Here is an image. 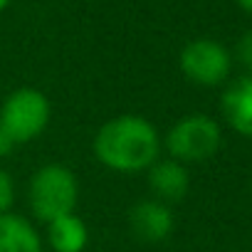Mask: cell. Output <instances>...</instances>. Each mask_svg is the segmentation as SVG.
<instances>
[{"label": "cell", "instance_id": "obj_11", "mask_svg": "<svg viewBox=\"0 0 252 252\" xmlns=\"http://www.w3.org/2000/svg\"><path fill=\"white\" fill-rule=\"evenodd\" d=\"M232 62H237L245 69V74H252V30L240 35L235 52H232Z\"/></svg>", "mask_w": 252, "mask_h": 252}, {"label": "cell", "instance_id": "obj_13", "mask_svg": "<svg viewBox=\"0 0 252 252\" xmlns=\"http://www.w3.org/2000/svg\"><path fill=\"white\" fill-rule=\"evenodd\" d=\"M235 3H237V5H240V8L247 13V15H252V0H235Z\"/></svg>", "mask_w": 252, "mask_h": 252}, {"label": "cell", "instance_id": "obj_3", "mask_svg": "<svg viewBox=\"0 0 252 252\" xmlns=\"http://www.w3.org/2000/svg\"><path fill=\"white\" fill-rule=\"evenodd\" d=\"M50 116V99L35 87H20L10 92L0 106V134L8 146L30 144L45 134Z\"/></svg>", "mask_w": 252, "mask_h": 252}, {"label": "cell", "instance_id": "obj_9", "mask_svg": "<svg viewBox=\"0 0 252 252\" xmlns=\"http://www.w3.org/2000/svg\"><path fill=\"white\" fill-rule=\"evenodd\" d=\"M0 252H42V235L28 218L0 213Z\"/></svg>", "mask_w": 252, "mask_h": 252}, {"label": "cell", "instance_id": "obj_4", "mask_svg": "<svg viewBox=\"0 0 252 252\" xmlns=\"http://www.w3.org/2000/svg\"><path fill=\"white\" fill-rule=\"evenodd\" d=\"M222 146V126L208 114H186L163 136L168 158L190 166L210 161Z\"/></svg>", "mask_w": 252, "mask_h": 252}, {"label": "cell", "instance_id": "obj_6", "mask_svg": "<svg viewBox=\"0 0 252 252\" xmlns=\"http://www.w3.org/2000/svg\"><path fill=\"white\" fill-rule=\"evenodd\" d=\"M129 230L139 242L158 245V242H166L173 235L176 215H173L171 205H166L156 198H146V200H139L136 205H131Z\"/></svg>", "mask_w": 252, "mask_h": 252}, {"label": "cell", "instance_id": "obj_5", "mask_svg": "<svg viewBox=\"0 0 252 252\" xmlns=\"http://www.w3.org/2000/svg\"><path fill=\"white\" fill-rule=\"evenodd\" d=\"M232 52L210 37L190 40L178 57L183 77L198 87H220L232 74Z\"/></svg>", "mask_w": 252, "mask_h": 252}, {"label": "cell", "instance_id": "obj_2", "mask_svg": "<svg viewBox=\"0 0 252 252\" xmlns=\"http://www.w3.org/2000/svg\"><path fill=\"white\" fill-rule=\"evenodd\" d=\"M28 203L40 222H52L77 210L79 181L64 163H45L37 168L28 186Z\"/></svg>", "mask_w": 252, "mask_h": 252}, {"label": "cell", "instance_id": "obj_15", "mask_svg": "<svg viewBox=\"0 0 252 252\" xmlns=\"http://www.w3.org/2000/svg\"><path fill=\"white\" fill-rule=\"evenodd\" d=\"M8 3H10V0H0V13H3V10L8 8Z\"/></svg>", "mask_w": 252, "mask_h": 252}, {"label": "cell", "instance_id": "obj_8", "mask_svg": "<svg viewBox=\"0 0 252 252\" xmlns=\"http://www.w3.org/2000/svg\"><path fill=\"white\" fill-rule=\"evenodd\" d=\"M146 183H149L151 198H156L166 205H173L188 195L190 173H188V166H183L173 158H158L146 171Z\"/></svg>", "mask_w": 252, "mask_h": 252}, {"label": "cell", "instance_id": "obj_16", "mask_svg": "<svg viewBox=\"0 0 252 252\" xmlns=\"http://www.w3.org/2000/svg\"><path fill=\"white\" fill-rule=\"evenodd\" d=\"M250 193H252V188H250Z\"/></svg>", "mask_w": 252, "mask_h": 252}, {"label": "cell", "instance_id": "obj_1", "mask_svg": "<svg viewBox=\"0 0 252 252\" xmlns=\"http://www.w3.org/2000/svg\"><path fill=\"white\" fill-rule=\"evenodd\" d=\"M163 149V136L156 124H151L141 114H119L104 121L92 141L94 158L124 176L146 173L158 158Z\"/></svg>", "mask_w": 252, "mask_h": 252}, {"label": "cell", "instance_id": "obj_7", "mask_svg": "<svg viewBox=\"0 0 252 252\" xmlns=\"http://www.w3.org/2000/svg\"><path fill=\"white\" fill-rule=\"evenodd\" d=\"M220 114L237 136L252 141V74L227 82L220 96Z\"/></svg>", "mask_w": 252, "mask_h": 252}, {"label": "cell", "instance_id": "obj_10", "mask_svg": "<svg viewBox=\"0 0 252 252\" xmlns=\"http://www.w3.org/2000/svg\"><path fill=\"white\" fill-rule=\"evenodd\" d=\"M45 237L52 252H84V247L89 245L87 222L77 213H69L47 222Z\"/></svg>", "mask_w": 252, "mask_h": 252}, {"label": "cell", "instance_id": "obj_12", "mask_svg": "<svg viewBox=\"0 0 252 252\" xmlns=\"http://www.w3.org/2000/svg\"><path fill=\"white\" fill-rule=\"evenodd\" d=\"M13 203H15V181L5 168H0V213H10Z\"/></svg>", "mask_w": 252, "mask_h": 252}, {"label": "cell", "instance_id": "obj_14", "mask_svg": "<svg viewBox=\"0 0 252 252\" xmlns=\"http://www.w3.org/2000/svg\"><path fill=\"white\" fill-rule=\"evenodd\" d=\"M5 149H8V141L3 139V134H0V151H5Z\"/></svg>", "mask_w": 252, "mask_h": 252}]
</instances>
